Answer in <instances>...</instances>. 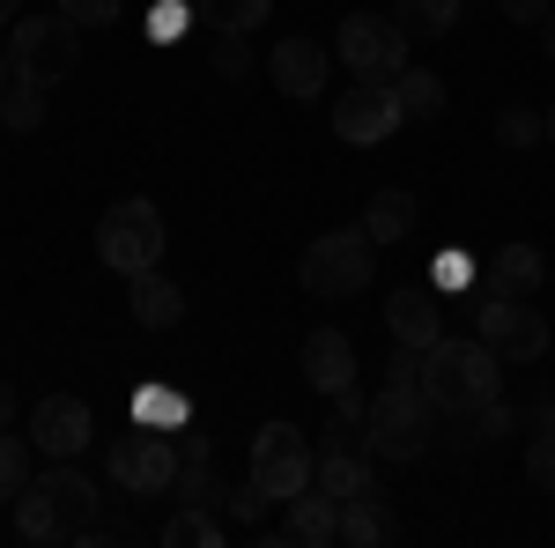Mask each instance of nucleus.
I'll use <instances>...</instances> for the list:
<instances>
[{
	"label": "nucleus",
	"mask_w": 555,
	"mask_h": 548,
	"mask_svg": "<svg viewBox=\"0 0 555 548\" xmlns=\"http://www.w3.org/2000/svg\"><path fill=\"white\" fill-rule=\"evenodd\" d=\"M119 8H127V0H60V15H67V23H82V30L119 23Z\"/></svg>",
	"instance_id": "35"
},
{
	"label": "nucleus",
	"mask_w": 555,
	"mask_h": 548,
	"mask_svg": "<svg viewBox=\"0 0 555 548\" xmlns=\"http://www.w3.org/2000/svg\"><path fill=\"white\" fill-rule=\"evenodd\" d=\"M15 534L38 541V548L96 541V482H89L75 460H52L44 474L23 482V497H15Z\"/></svg>",
	"instance_id": "1"
},
{
	"label": "nucleus",
	"mask_w": 555,
	"mask_h": 548,
	"mask_svg": "<svg viewBox=\"0 0 555 548\" xmlns=\"http://www.w3.org/2000/svg\"><path fill=\"white\" fill-rule=\"evenodd\" d=\"M127 304H133V319H141L149 334H164V327H178V319H185V290H178L164 267L133 275V282H127Z\"/></svg>",
	"instance_id": "16"
},
{
	"label": "nucleus",
	"mask_w": 555,
	"mask_h": 548,
	"mask_svg": "<svg viewBox=\"0 0 555 548\" xmlns=\"http://www.w3.org/2000/svg\"><path fill=\"white\" fill-rule=\"evenodd\" d=\"M415 222H423V208H415V193H400V186L371 193V208H363L371 245H400V238H415Z\"/></svg>",
	"instance_id": "19"
},
{
	"label": "nucleus",
	"mask_w": 555,
	"mask_h": 548,
	"mask_svg": "<svg viewBox=\"0 0 555 548\" xmlns=\"http://www.w3.org/2000/svg\"><path fill=\"white\" fill-rule=\"evenodd\" d=\"M496 364H504V356H496V348H489V341L474 334V341H429L423 348V393H429V408H437V416H467V408H481V400H496Z\"/></svg>",
	"instance_id": "2"
},
{
	"label": "nucleus",
	"mask_w": 555,
	"mask_h": 548,
	"mask_svg": "<svg viewBox=\"0 0 555 548\" xmlns=\"http://www.w3.org/2000/svg\"><path fill=\"white\" fill-rule=\"evenodd\" d=\"M23 445H30V437L0 430V505H15V497H23V482H30V460H23Z\"/></svg>",
	"instance_id": "31"
},
{
	"label": "nucleus",
	"mask_w": 555,
	"mask_h": 548,
	"mask_svg": "<svg viewBox=\"0 0 555 548\" xmlns=\"http://www.w3.org/2000/svg\"><path fill=\"white\" fill-rule=\"evenodd\" d=\"M326 75H334V52L319 38H282L267 52V82L282 89V97H297V104H319Z\"/></svg>",
	"instance_id": "12"
},
{
	"label": "nucleus",
	"mask_w": 555,
	"mask_h": 548,
	"mask_svg": "<svg viewBox=\"0 0 555 548\" xmlns=\"http://www.w3.org/2000/svg\"><path fill=\"white\" fill-rule=\"evenodd\" d=\"M408 127V112H400V89L392 82H356L334 97V133H341L348 149H378V141H392V133Z\"/></svg>",
	"instance_id": "11"
},
{
	"label": "nucleus",
	"mask_w": 555,
	"mask_h": 548,
	"mask_svg": "<svg viewBox=\"0 0 555 548\" xmlns=\"http://www.w3.org/2000/svg\"><path fill=\"white\" fill-rule=\"evenodd\" d=\"M541 44H548V60H555V23H548V38H541Z\"/></svg>",
	"instance_id": "43"
},
{
	"label": "nucleus",
	"mask_w": 555,
	"mask_h": 548,
	"mask_svg": "<svg viewBox=\"0 0 555 548\" xmlns=\"http://www.w3.org/2000/svg\"><path fill=\"white\" fill-rule=\"evenodd\" d=\"M474 334L489 341L504 364H541V356H548V319H541L526 296H496L489 290L481 304H474Z\"/></svg>",
	"instance_id": "10"
},
{
	"label": "nucleus",
	"mask_w": 555,
	"mask_h": 548,
	"mask_svg": "<svg viewBox=\"0 0 555 548\" xmlns=\"http://www.w3.org/2000/svg\"><path fill=\"white\" fill-rule=\"evenodd\" d=\"M371 267H378L371 230H363V222H348V230L311 238V253H304L297 282H304L311 296H356V290H371Z\"/></svg>",
	"instance_id": "5"
},
{
	"label": "nucleus",
	"mask_w": 555,
	"mask_h": 548,
	"mask_svg": "<svg viewBox=\"0 0 555 548\" xmlns=\"http://www.w3.org/2000/svg\"><path fill=\"white\" fill-rule=\"evenodd\" d=\"M8 82H15V60H8V52H0V97H8Z\"/></svg>",
	"instance_id": "40"
},
{
	"label": "nucleus",
	"mask_w": 555,
	"mask_h": 548,
	"mask_svg": "<svg viewBox=\"0 0 555 548\" xmlns=\"http://www.w3.org/2000/svg\"><path fill=\"white\" fill-rule=\"evenodd\" d=\"M44 97H52V89H38V82H8V97H0V127L8 133H38L44 127Z\"/></svg>",
	"instance_id": "27"
},
{
	"label": "nucleus",
	"mask_w": 555,
	"mask_h": 548,
	"mask_svg": "<svg viewBox=\"0 0 555 548\" xmlns=\"http://www.w3.org/2000/svg\"><path fill=\"white\" fill-rule=\"evenodd\" d=\"M526 474L541 482V489H555V393L533 408V437H526Z\"/></svg>",
	"instance_id": "26"
},
{
	"label": "nucleus",
	"mask_w": 555,
	"mask_h": 548,
	"mask_svg": "<svg viewBox=\"0 0 555 548\" xmlns=\"http://www.w3.org/2000/svg\"><path fill=\"white\" fill-rule=\"evenodd\" d=\"M208 67L222 75V82H245V75H253V44H245V38H215Z\"/></svg>",
	"instance_id": "33"
},
{
	"label": "nucleus",
	"mask_w": 555,
	"mask_h": 548,
	"mask_svg": "<svg viewBox=\"0 0 555 548\" xmlns=\"http://www.w3.org/2000/svg\"><path fill=\"white\" fill-rule=\"evenodd\" d=\"M392 89H400V112H408V119H437V112H444V82H437L429 67L392 75Z\"/></svg>",
	"instance_id": "28"
},
{
	"label": "nucleus",
	"mask_w": 555,
	"mask_h": 548,
	"mask_svg": "<svg viewBox=\"0 0 555 548\" xmlns=\"http://www.w3.org/2000/svg\"><path fill=\"white\" fill-rule=\"evenodd\" d=\"M460 422V445H489V437H512V408H504V393L496 400H481V408H467V416H452Z\"/></svg>",
	"instance_id": "30"
},
{
	"label": "nucleus",
	"mask_w": 555,
	"mask_h": 548,
	"mask_svg": "<svg viewBox=\"0 0 555 548\" xmlns=\"http://www.w3.org/2000/svg\"><path fill=\"white\" fill-rule=\"evenodd\" d=\"M230 541V526L215 519V505H178L164 519V548H222Z\"/></svg>",
	"instance_id": "23"
},
{
	"label": "nucleus",
	"mask_w": 555,
	"mask_h": 548,
	"mask_svg": "<svg viewBox=\"0 0 555 548\" xmlns=\"http://www.w3.org/2000/svg\"><path fill=\"white\" fill-rule=\"evenodd\" d=\"M496 141H504V149H541V141H548V127H541V112H526V104H518V112H504V119H496Z\"/></svg>",
	"instance_id": "32"
},
{
	"label": "nucleus",
	"mask_w": 555,
	"mask_h": 548,
	"mask_svg": "<svg viewBox=\"0 0 555 548\" xmlns=\"http://www.w3.org/2000/svg\"><path fill=\"white\" fill-rule=\"evenodd\" d=\"M96 259L112 275H127V282L164 267V215H156V201H112L96 215Z\"/></svg>",
	"instance_id": "3"
},
{
	"label": "nucleus",
	"mask_w": 555,
	"mask_h": 548,
	"mask_svg": "<svg viewBox=\"0 0 555 548\" xmlns=\"http://www.w3.org/2000/svg\"><path fill=\"white\" fill-rule=\"evenodd\" d=\"M15 8H23V0H0V23H15Z\"/></svg>",
	"instance_id": "41"
},
{
	"label": "nucleus",
	"mask_w": 555,
	"mask_h": 548,
	"mask_svg": "<svg viewBox=\"0 0 555 548\" xmlns=\"http://www.w3.org/2000/svg\"><path fill=\"white\" fill-rule=\"evenodd\" d=\"M185 23H193V0H164V8L149 15V38H156V44H178V30H185Z\"/></svg>",
	"instance_id": "37"
},
{
	"label": "nucleus",
	"mask_w": 555,
	"mask_h": 548,
	"mask_svg": "<svg viewBox=\"0 0 555 548\" xmlns=\"http://www.w3.org/2000/svg\"><path fill=\"white\" fill-rule=\"evenodd\" d=\"M8 422H15V393L0 385V430H8Z\"/></svg>",
	"instance_id": "39"
},
{
	"label": "nucleus",
	"mask_w": 555,
	"mask_h": 548,
	"mask_svg": "<svg viewBox=\"0 0 555 548\" xmlns=\"http://www.w3.org/2000/svg\"><path fill=\"white\" fill-rule=\"evenodd\" d=\"M304 385L311 393H341V385H356V348H348V334L341 327H319V334L304 341Z\"/></svg>",
	"instance_id": "15"
},
{
	"label": "nucleus",
	"mask_w": 555,
	"mask_h": 548,
	"mask_svg": "<svg viewBox=\"0 0 555 548\" xmlns=\"http://www.w3.org/2000/svg\"><path fill=\"white\" fill-rule=\"evenodd\" d=\"M311 489H319V497H334V505H356V497H371V489H378V474H371V453H319V474H311Z\"/></svg>",
	"instance_id": "18"
},
{
	"label": "nucleus",
	"mask_w": 555,
	"mask_h": 548,
	"mask_svg": "<svg viewBox=\"0 0 555 548\" xmlns=\"http://www.w3.org/2000/svg\"><path fill=\"white\" fill-rule=\"evenodd\" d=\"M548 282V259L533 253V245H504V253L489 259V290L496 296H533Z\"/></svg>",
	"instance_id": "21"
},
{
	"label": "nucleus",
	"mask_w": 555,
	"mask_h": 548,
	"mask_svg": "<svg viewBox=\"0 0 555 548\" xmlns=\"http://www.w3.org/2000/svg\"><path fill=\"white\" fill-rule=\"evenodd\" d=\"M496 8H504V15H512V23H541V15H548L555 0H496Z\"/></svg>",
	"instance_id": "38"
},
{
	"label": "nucleus",
	"mask_w": 555,
	"mask_h": 548,
	"mask_svg": "<svg viewBox=\"0 0 555 548\" xmlns=\"http://www.w3.org/2000/svg\"><path fill=\"white\" fill-rule=\"evenodd\" d=\"M133 422H149V430H185V393L141 385V393H133Z\"/></svg>",
	"instance_id": "29"
},
{
	"label": "nucleus",
	"mask_w": 555,
	"mask_h": 548,
	"mask_svg": "<svg viewBox=\"0 0 555 548\" xmlns=\"http://www.w3.org/2000/svg\"><path fill=\"white\" fill-rule=\"evenodd\" d=\"M222 511H230V526H253V534H259V511H267V489H259V482H245V489H230V497H222Z\"/></svg>",
	"instance_id": "36"
},
{
	"label": "nucleus",
	"mask_w": 555,
	"mask_h": 548,
	"mask_svg": "<svg viewBox=\"0 0 555 548\" xmlns=\"http://www.w3.org/2000/svg\"><path fill=\"white\" fill-rule=\"evenodd\" d=\"M392 15H400L408 38H444L460 23V0H392Z\"/></svg>",
	"instance_id": "25"
},
{
	"label": "nucleus",
	"mask_w": 555,
	"mask_h": 548,
	"mask_svg": "<svg viewBox=\"0 0 555 548\" xmlns=\"http://www.w3.org/2000/svg\"><path fill=\"white\" fill-rule=\"evenodd\" d=\"M112 482L127 497H171L178 482V430L133 422V437H112Z\"/></svg>",
	"instance_id": "8"
},
{
	"label": "nucleus",
	"mask_w": 555,
	"mask_h": 548,
	"mask_svg": "<svg viewBox=\"0 0 555 548\" xmlns=\"http://www.w3.org/2000/svg\"><path fill=\"white\" fill-rule=\"evenodd\" d=\"M319 453H371V393L356 385L334 393V422L319 430Z\"/></svg>",
	"instance_id": "17"
},
{
	"label": "nucleus",
	"mask_w": 555,
	"mask_h": 548,
	"mask_svg": "<svg viewBox=\"0 0 555 548\" xmlns=\"http://www.w3.org/2000/svg\"><path fill=\"white\" fill-rule=\"evenodd\" d=\"M467 282H474V253H460V245H452V253H437V275H429V290L452 296V290H467Z\"/></svg>",
	"instance_id": "34"
},
{
	"label": "nucleus",
	"mask_w": 555,
	"mask_h": 548,
	"mask_svg": "<svg viewBox=\"0 0 555 548\" xmlns=\"http://www.w3.org/2000/svg\"><path fill=\"white\" fill-rule=\"evenodd\" d=\"M89 400H75V393H44L38 408H30V445H38L44 460H75L89 445Z\"/></svg>",
	"instance_id": "13"
},
{
	"label": "nucleus",
	"mask_w": 555,
	"mask_h": 548,
	"mask_svg": "<svg viewBox=\"0 0 555 548\" xmlns=\"http://www.w3.org/2000/svg\"><path fill=\"white\" fill-rule=\"evenodd\" d=\"M385 327L392 341H408V348H429V341H444V296L429 290V282H408V290L385 296Z\"/></svg>",
	"instance_id": "14"
},
{
	"label": "nucleus",
	"mask_w": 555,
	"mask_h": 548,
	"mask_svg": "<svg viewBox=\"0 0 555 548\" xmlns=\"http://www.w3.org/2000/svg\"><path fill=\"white\" fill-rule=\"evenodd\" d=\"M274 15V0H193V23H208L215 38H253Z\"/></svg>",
	"instance_id": "22"
},
{
	"label": "nucleus",
	"mask_w": 555,
	"mask_h": 548,
	"mask_svg": "<svg viewBox=\"0 0 555 548\" xmlns=\"http://www.w3.org/2000/svg\"><path fill=\"white\" fill-rule=\"evenodd\" d=\"M334 52H341L363 82H392V75H408V52H415V38L400 30V15H348L341 38H334Z\"/></svg>",
	"instance_id": "9"
},
{
	"label": "nucleus",
	"mask_w": 555,
	"mask_h": 548,
	"mask_svg": "<svg viewBox=\"0 0 555 548\" xmlns=\"http://www.w3.org/2000/svg\"><path fill=\"white\" fill-rule=\"evenodd\" d=\"M541 127H548V141H555V104H548V112H541Z\"/></svg>",
	"instance_id": "42"
},
{
	"label": "nucleus",
	"mask_w": 555,
	"mask_h": 548,
	"mask_svg": "<svg viewBox=\"0 0 555 548\" xmlns=\"http://www.w3.org/2000/svg\"><path fill=\"white\" fill-rule=\"evenodd\" d=\"M311 474H319V453H311V437H304L297 422H259L253 437V482L267 489V505H289L311 489Z\"/></svg>",
	"instance_id": "7"
},
{
	"label": "nucleus",
	"mask_w": 555,
	"mask_h": 548,
	"mask_svg": "<svg viewBox=\"0 0 555 548\" xmlns=\"http://www.w3.org/2000/svg\"><path fill=\"white\" fill-rule=\"evenodd\" d=\"M341 541L348 548H385V541H392V511H385L378 489L356 497V505H341Z\"/></svg>",
	"instance_id": "24"
},
{
	"label": "nucleus",
	"mask_w": 555,
	"mask_h": 548,
	"mask_svg": "<svg viewBox=\"0 0 555 548\" xmlns=\"http://www.w3.org/2000/svg\"><path fill=\"white\" fill-rule=\"evenodd\" d=\"M429 437H437V408H429L423 385H378L371 400V460H423Z\"/></svg>",
	"instance_id": "4"
},
{
	"label": "nucleus",
	"mask_w": 555,
	"mask_h": 548,
	"mask_svg": "<svg viewBox=\"0 0 555 548\" xmlns=\"http://www.w3.org/2000/svg\"><path fill=\"white\" fill-rule=\"evenodd\" d=\"M289 541H304V548L341 541V505H334V497H319V489L289 497Z\"/></svg>",
	"instance_id": "20"
},
{
	"label": "nucleus",
	"mask_w": 555,
	"mask_h": 548,
	"mask_svg": "<svg viewBox=\"0 0 555 548\" xmlns=\"http://www.w3.org/2000/svg\"><path fill=\"white\" fill-rule=\"evenodd\" d=\"M75 52H82V30L67 15H23L8 30V60H15V82H38V89H60L75 75Z\"/></svg>",
	"instance_id": "6"
}]
</instances>
